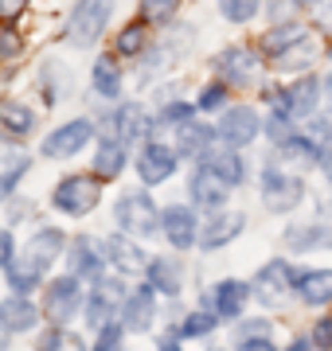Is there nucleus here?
Wrapping results in <instances>:
<instances>
[{
  "instance_id": "f257e3e1",
  "label": "nucleus",
  "mask_w": 332,
  "mask_h": 351,
  "mask_svg": "<svg viewBox=\"0 0 332 351\" xmlns=\"http://www.w3.org/2000/svg\"><path fill=\"white\" fill-rule=\"evenodd\" d=\"M59 250H63V234H59V230H51V226H47V230H39L36 239L24 246L20 262L8 269V281H12V289H24V293H27V289H32L39 277H43V269H47V265L59 258Z\"/></svg>"
},
{
  "instance_id": "f03ea898",
  "label": "nucleus",
  "mask_w": 332,
  "mask_h": 351,
  "mask_svg": "<svg viewBox=\"0 0 332 351\" xmlns=\"http://www.w3.org/2000/svg\"><path fill=\"white\" fill-rule=\"evenodd\" d=\"M110 8H114V0H78L75 12H71V24H67V39L71 43H94V39L102 36L106 20H110Z\"/></svg>"
},
{
  "instance_id": "7ed1b4c3",
  "label": "nucleus",
  "mask_w": 332,
  "mask_h": 351,
  "mask_svg": "<svg viewBox=\"0 0 332 351\" xmlns=\"http://www.w3.org/2000/svg\"><path fill=\"white\" fill-rule=\"evenodd\" d=\"M98 195H102V184L94 176H67L63 184L55 188V207L67 215H86V211H94Z\"/></svg>"
},
{
  "instance_id": "20e7f679",
  "label": "nucleus",
  "mask_w": 332,
  "mask_h": 351,
  "mask_svg": "<svg viewBox=\"0 0 332 351\" xmlns=\"http://www.w3.org/2000/svg\"><path fill=\"white\" fill-rule=\"evenodd\" d=\"M117 223L126 226L129 234L149 239L156 230V203L149 199L145 191H129V195H121V203H117Z\"/></svg>"
},
{
  "instance_id": "39448f33",
  "label": "nucleus",
  "mask_w": 332,
  "mask_h": 351,
  "mask_svg": "<svg viewBox=\"0 0 332 351\" xmlns=\"http://www.w3.org/2000/svg\"><path fill=\"white\" fill-rule=\"evenodd\" d=\"M262 195H266L270 211H294L297 203H301V180L270 168V172L262 176Z\"/></svg>"
},
{
  "instance_id": "423d86ee",
  "label": "nucleus",
  "mask_w": 332,
  "mask_h": 351,
  "mask_svg": "<svg viewBox=\"0 0 332 351\" xmlns=\"http://www.w3.org/2000/svg\"><path fill=\"white\" fill-rule=\"evenodd\" d=\"M301 274H294L285 262H270L262 274L254 277V293H258V301L262 304H278L285 301V293H289V285H294Z\"/></svg>"
},
{
  "instance_id": "0eeeda50",
  "label": "nucleus",
  "mask_w": 332,
  "mask_h": 351,
  "mask_svg": "<svg viewBox=\"0 0 332 351\" xmlns=\"http://www.w3.org/2000/svg\"><path fill=\"white\" fill-rule=\"evenodd\" d=\"M126 297V289L117 277H98V285H94V297L86 304V320L94 328H106V316L117 313V301Z\"/></svg>"
},
{
  "instance_id": "6e6552de",
  "label": "nucleus",
  "mask_w": 332,
  "mask_h": 351,
  "mask_svg": "<svg viewBox=\"0 0 332 351\" xmlns=\"http://www.w3.org/2000/svg\"><path fill=\"white\" fill-rule=\"evenodd\" d=\"M78 281L75 277H55L51 285H47V316H51L55 324H63L71 316L78 313Z\"/></svg>"
},
{
  "instance_id": "1a4fd4ad",
  "label": "nucleus",
  "mask_w": 332,
  "mask_h": 351,
  "mask_svg": "<svg viewBox=\"0 0 332 351\" xmlns=\"http://www.w3.org/2000/svg\"><path fill=\"white\" fill-rule=\"evenodd\" d=\"M90 133H94V125H90V121H71V125L55 129L51 137L43 141V152H47V156H55V160L75 156V152L90 141Z\"/></svg>"
},
{
  "instance_id": "9d476101",
  "label": "nucleus",
  "mask_w": 332,
  "mask_h": 351,
  "mask_svg": "<svg viewBox=\"0 0 332 351\" xmlns=\"http://www.w3.org/2000/svg\"><path fill=\"white\" fill-rule=\"evenodd\" d=\"M317 78H305V82H294L289 94H278L274 106H278L281 117H309V113L317 110Z\"/></svg>"
},
{
  "instance_id": "9b49d317",
  "label": "nucleus",
  "mask_w": 332,
  "mask_h": 351,
  "mask_svg": "<svg viewBox=\"0 0 332 351\" xmlns=\"http://www.w3.org/2000/svg\"><path fill=\"white\" fill-rule=\"evenodd\" d=\"M192 195H195V203L200 207H223L227 203V195H230V184L223 180L219 172H211V168H200V172L192 176Z\"/></svg>"
},
{
  "instance_id": "f8f14e48",
  "label": "nucleus",
  "mask_w": 332,
  "mask_h": 351,
  "mask_svg": "<svg viewBox=\"0 0 332 351\" xmlns=\"http://www.w3.org/2000/svg\"><path fill=\"white\" fill-rule=\"evenodd\" d=\"M141 180L145 184H165L168 176H172V168H176V152L165 149V145H149V149L141 152Z\"/></svg>"
},
{
  "instance_id": "ddd939ff",
  "label": "nucleus",
  "mask_w": 332,
  "mask_h": 351,
  "mask_svg": "<svg viewBox=\"0 0 332 351\" xmlns=\"http://www.w3.org/2000/svg\"><path fill=\"white\" fill-rule=\"evenodd\" d=\"M121 324L129 332H149V324H153V285H141L137 293H129Z\"/></svg>"
},
{
  "instance_id": "4468645a",
  "label": "nucleus",
  "mask_w": 332,
  "mask_h": 351,
  "mask_svg": "<svg viewBox=\"0 0 332 351\" xmlns=\"http://www.w3.org/2000/svg\"><path fill=\"white\" fill-rule=\"evenodd\" d=\"M215 71L227 78V82H243V78L258 75V59H254V51L230 47V51H223V55L215 59Z\"/></svg>"
},
{
  "instance_id": "2eb2a0df",
  "label": "nucleus",
  "mask_w": 332,
  "mask_h": 351,
  "mask_svg": "<svg viewBox=\"0 0 332 351\" xmlns=\"http://www.w3.org/2000/svg\"><path fill=\"white\" fill-rule=\"evenodd\" d=\"M219 137H227L230 145H250L258 137V117L250 110H230L219 125Z\"/></svg>"
},
{
  "instance_id": "dca6fc26",
  "label": "nucleus",
  "mask_w": 332,
  "mask_h": 351,
  "mask_svg": "<svg viewBox=\"0 0 332 351\" xmlns=\"http://www.w3.org/2000/svg\"><path fill=\"white\" fill-rule=\"evenodd\" d=\"M165 234H168V242L172 246H192L195 242V219H192V211L188 207H168L165 211Z\"/></svg>"
},
{
  "instance_id": "f3484780",
  "label": "nucleus",
  "mask_w": 332,
  "mask_h": 351,
  "mask_svg": "<svg viewBox=\"0 0 332 351\" xmlns=\"http://www.w3.org/2000/svg\"><path fill=\"white\" fill-rule=\"evenodd\" d=\"M106 129H110V141H137L141 129H145V113L137 110V106H121V110L106 121Z\"/></svg>"
},
{
  "instance_id": "a211bd4d",
  "label": "nucleus",
  "mask_w": 332,
  "mask_h": 351,
  "mask_svg": "<svg viewBox=\"0 0 332 351\" xmlns=\"http://www.w3.org/2000/svg\"><path fill=\"white\" fill-rule=\"evenodd\" d=\"M285 242L294 250H317V246H332V223H309V226H289Z\"/></svg>"
},
{
  "instance_id": "6ab92c4d",
  "label": "nucleus",
  "mask_w": 332,
  "mask_h": 351,
  "mask_svg": "<svg viewBox=\"0 0 332 351\" xmlns=\"http://www.w3.org/2000/svg\"><path fill=\"white\" fill-rule=\"evenodd\" d=\"M243 230V215H235V211H227V215H215L211 223H207V230H204V246L207 250H215V246H227L235 234Z\"/></svg>"
},
{
  "instance_id": "aec40b11",
  "label": "nucleus",
  "mask_w": 332,
  "mask_h": 351,
  "mask_svg": "<svg viewBox=\"0 0 332 351\" xmlns=\"http://www.w3.org/2000/svg\"><path fill=\"white\" fill-rule=\"evenodd\" d=\"M297 289H301V301L305 304H324V301H332V274L329 269L301 274L297 277Z\"/></svg>"
},
{
  "instance_id": "412c9836",
  "label": "nucleus",
  "mask_w": 332,
  "mask_h": 351,
  "mask_svg": "<svg viewBox=\"0 0 332 351\" xmlns=\"http://www.w3.org/2000/svg\"><path fill=\"white\" fill-rule=\"evenodd\" d=\"M126 168V145L121 141H102V149L94 156V176L98 180H114Z\"/></svg>"
},
{
  "instance_id": "4be33fe9",
  "label": "nucleus",
  "mask_w": 332,
  "mask_h": 351,
  "mask_svg": "<svg viewBox=\"0 0 332 351\" xmlns=\"http://www.w3.org/2000/svg\"><path fill=\"white\" fill-rule=\"evenodd\" d=\"M211 301H215L219 316H239L243 313V304H246V285L243 281H223V285H215Z\"/></svg>"
},
{
  "instance_id": "5701e85b",
  "label": "nucleus",
  "mask_w": 332,
  "mask_h": 351,
  "mask_svg": "<svg viewBox=\"0 0 332 351\" xmlns=\"http://www.w3.org/2000/svg\"><path fill=\"white\" fill-rule=\"evenodd\" d=\"M149 285L161 289V293H180V285H184L180 262H172V258H156V262L149 265Z\"/></svg>"
},
{
  "instance_id": "b1692460",
  "label": "nucleus",
  "mask_w": 332,
  "mask_h": 351,
  "mask_svg": "<svg viewBox=\"0 0 332 351\" xmlns=\"http://www.w3.org/2000/svg\"><path fill=\"white\" fill-rule=\"evenodd\" d=\"M106 254H110V262H114L117 269H126V274H141V269H145L141 250L133 246V242H126V239H110L106 242Z\"/></svg>"
},
{
  "instance_id": "393cba45",
  "label": "nucleus",
  "mask_w": 332,
  "mask_h": 351,
  "mask_svg": "<svg viewBox=\"0 0 332 351\" xmlns=\"http://www.w3.org/2000/svg\"><path fill=\"white\" fill-rule=\"evenodd\" d=\"M27 168V156L20 149H4L0 145V191H12V184L24 176Z\"/></svg>"
},
{
  "instance_id": "a878e982",
  "label": "nucleus",
  "mask_w": 332,
  "mask_h": 351,
  "mask_svg": "<svg viewBox=\"0 0 332 351\" xmlns=\"http://www.w3.org/2000/svg\"><path fill=\"white\" fill-rule=\"evenodd\" d=\"M0 125L8 129V133H27V129H32V113H27V106L0 98Z\"/></svg>"
},
{
  "instance_id": "bb28decb",
  "label": "nucleus",
  "mask_w": 332,
  "mask_h": 351,
  "mask_svg": "<svg viewBox=\"0 0 332 351\" xmlns=\"http://www.w3.org/2000/svg\"><path fill=\"white\" fill-rule=\"evenodd\" d=\"M204 168L219 172L227 184H239V180H243V160H239L235 152H211V156L204 160Z\"/></svg>"
},
{
  "instance_id": "cd10ccee",
  "label": "nucleus",
  "mask_w": 332,
  "mask_h": 351,
  "mask_svg": "<svg viewBox=\"0 0 332 351\" xmlns=\"http://www.w3.org/2000/svg\"><path fill=\"white\" fill-rule=\"evenodd\" d=\"M305 36V24H289V27H278V32H270L266 36V51H270V59L274 55H281V51H289L294 43H301Z\"/></svg>"
},
{
  "instance_id": "c85d7f7f",
  "label": "nucleus",
  "mask_w": 332,
  "mask_h": 351,
  "mask_svg": "<svg viewBox=\"0 0 332 351\" xmlns=\"http://www.w3.org/2000/svg\"><path fill=\"white\" fill-rule=\"evenodd\" d=\"M4 324L8 332H24V328L36 324V304L32 301H8L4 304Z\"/></svg>"
},
{
  "instance_id": "c756f323",
  "label": "nucleus",
  "mask_w": 332,
  "mask_h": 351,
  "mask_svg": "<svg viewBox=\"0 0 332 351\" xmlns=\"http://www.w3.org/2000/svg\"><path fill=\"white\" fill-rule=\"evenodd\" d=\"M309 63H313V43H309V39H301V43H294L289 51L274 55V66H278V71H297V66H309Z\"/></svg>"
},
{
  "instance_id": "7c9ffc66",
  "label": "nucleus",
  "mask_w": 332,
  "mask_h": 351,
  "mask_svg": "<svg viewBox=\"0 0 332 351\" xmlns=\"http://www.w3.org/2000/svg\"><path fill=\"white\" fill-rule=\"evenodd\" d=\"M117 86H121V75H117L114 59H98V66H94V90L106 94V98H114Z\"/></svg>"
},
{
  "instance_id": "2f4dec72",
  "label": "nucleus",
  "mask_w": 332,
  "mask_h": 351,
  "mask_svg": "<svg viewBox=\"0 0 332 351\" xmlns=\"http://www.w3.org/2000/svg\"><path fill=\"white\" fill-rule=\"evenodd\" d=\"M71 265H75V274H78V277H94V281H98V254H94V246H90L86 239L75 242Z\"/></svg>"
},
{
  "instance_id": "473e14b6",
  "label": "nucleus",
  "mask_w": 332,
  "mask_h": 351,
  "mask_svg": "<svg viewBox=\"0 0 332 351\" xmlns=\"http://www.w3.org/2000/svg\"><path fill=\"white\" fill-rule=\"evenodd\" d=\"M149 43V24H129L121 36H117V51L121 55H141Z\"/></svg>"
},
{
  "instance_id": "72a5a7b5",
  "label": "nucleus",
  "mask_w": 332,
  "mask_h": 351,
  "mask_svg": "<svg viewBox=\"0 0 332 351\" xmlns=\"http://www.w3.org/2000/svg\"><path fill=\"white\" fill-rule=\"evenodd\" d=\"M207 137H211V133H207V129H200V125H180V137H176L180 156H195V152L204 149Z\"/></svg>"
},
{
  "instance_id": "f704fd0d",
  "label": "nucleus",
  "mask_w": 332,
  "mask_h": 351,
  "mask_svg": "<svg viewBox=\"0 0 332 351\" xmlns=\"http://www.w3.org/2000/svg\"><path fill=\"white\" fill-rule=\"evenodd\" d=\"M211 328H215V316H211V313H195V316H188V320H184L180 336H184V339H200V336H207Z\"/></svg>"
},
{
  "instance_id": "c9c22d12",
  "label": "nucleus",
  "mask_w": 332,
  "mask_h": 351,
  "mask_svg": "<svg viewBox=\"0 0 332 351\" xmlns=\"http://www.w3.org/2000/svg\"><path fill=\"white\" fill-rule=\"evenodd\" d=\"M281 152H285V156H294V160H305V164H313L320 156L317 145H313V141H301V137H289L285 145H281Z\"/></svg>"
},
{
  "instance_id": "e433bc0d",
  "label": "nucleus",
  "mask_w": 332,
  "mask_h": 351,
  "mask_svg": "<svg viewBox=\"0 0 332 351\" xmlns=\"http://www.w3.org/2000/svg\"><path fill=\"white\" fill-rule=\"evenodd\" d=\"M254 12H258V0H223V16H227L230 24H243Z\"/></svg>"
},
{
  "instance_id": "4c0bfd02",
  "label": "nucleus",
  "mask_w": 332,
  "mask_h": 351,
  "mask_svg": "<svg viewBox=\"0 0 332 351\" xmlns=\"http://www.w3.org/2000/svg\"><path fill=\"white\" fill-rule=\"evenodd\" d=\"M39 348L43 351H86L82 343H78V336H71V332H51Z\"/></svg>"
},
{
  "instance_id": "58836bf2",
  "label": "nucleus",
  "mask_w": 332,
  "mask_h": 351,
  "mask_svg": "<svg viewBox=\"0 0 332 351\" xmlns=\"http://www.w3.org/2000/svg\"><path fill=\"white\" fill-rule=\"evenodd\" d=\"M102 336H98V343H94V351H117L121 348V328L117 324H106V328H98Z\"/></svg>"
},
{
  "instance_id": "ea45409f",
  "label": "nucleus",
  "mask_w": 332,
  "mask_h": 351,
  "mask_svg": "<svg viewBox=\"0 0 332 351\" xmlns=\"http://www.w3.org/2000/svg\"><path fill=\"white\" fill-rule=\"evenodd\" d=\"M176 12V0H145V16L149 20H168Z\"/></svg>"
},
{
  "instance_id": "a19ab883",
  "label": "nucleus",
  "mask_w": 332,
  "mask_h": 351,
  "mask_svg": "<svg viewBox=\"0 0 332 351\" xmlns=\"http://www.w3.org/2000/svg\"><path fill=\"white\" fill-rule=\"evenodd\" d=\"M313 348H324V351H332V316H324V320H317V328H313Z\"/></svg>"
},
{
  "instance_id": "79ce46f5",
  "label": "nucleus",
  "mask_w": 332,
  "mask_h": 351,
  "mask_svg": "<svg viewBox=\"0 0 332 351\" xmlns=\"http://www.w3.org/2000/svg\"><path fill=\"white\" fill-rule=\"evenodd\" d=\"M270 324L266 320H246L243 328H239V343H246V339H266Z\"/></svg>"
},
{
  "instance_id": "37998d69",
  "label": "nucleus",
  "mask_w": 332,
  "mask_h": 351,
  "mask_svg": "<svg viewBox=\"0 0 332 351\" xmlns=\"http://www.w3.org/2000/svg\"><path fill=\"white\" fill-rule=\"evenodd\" d=\"M188 117H192V106H184V101H180V106H168L161 121H165V125H188Z\"/></svg>"
},
{
  "instance_id": "c03bdc74",
  "label": "nucleus",
  "mask_w": 332,
  "mask_h": 351,
  "mask_svg": "<svg viewBox=\"0 0 332 351\" xmlns=\"http://www.w3.org/2000/svg\"><path fill=\"white\" fill-rule=\"evenodd\" d=\"M16 51H20V36L12 27H0V59H12Z\"/></svg>"
},
{
  "instance_id": "a18cd8bd",
  "label": "nucleus",
  "mask_w": 332,
  "mask_h": 351,
  "mask_svg": "<svg viewBox=\"0 0 332 351\" xmlns=\"http://www.w3.org/2000/svg\"><path fill=\"white\" fill-rule=\"evenodd\" d=\"M219 101H223V90H219V86H207L204 98H200V106H204V110H215Z\"/></svg>"
},
{
  "instance_id": "49530a36",
  "label": "nucleus",
  "mask_w": 332,
  "mask_h": 351,
  "mask_svg": "<svg viewBox=\"0 0 332 351\" xmlns=\"http://www.w3.org/2000/svg\"><path fill=\"white\" fill-rule=\"evenodd\" d=\"M20 8H24V0H0V20H12Z\"/></svg>"
},
{
  "instance_id": "de8ad7c7",
  "label": "nucleus",
  "mask_w": 332,
  "mask_h": 351,
  "mask_svg": "<svg viewBox=\"0 0 332 351\" xmlns=\"http://www.w3.org/2000/svg\"><path fill=\"white\" fill-rule=\"evenodd\" d=\"M12 262V239H8V230H0V265Z\"/></svg>"
},
{
  "instance_id": "09e8293b",
  "label": "nucleus",
  "mask_w": 332,
  "mask_h": 351,
  "mask_svg": "<svg viewBox=\"0 0 332 351\" xmlns=\"http://www.w3.org/2000/svg\"><path fill=\"white\" fill-rule=\"evenodd\" d=\"M239 351H274V348H270V339H246V343H239Z\"/></svg>"
},
{
  "instance_id": "8fccbe9b",
  "label": "nucleus",
  "mask_w": 332,
  "mask_h": 351,
  "mask_svg": "<svg viewBox=\"0 0 332 351\" xmlns=\"http://www.w3.org/2000/svg\"><path fill=\"white\" fill-rule=\"evenodd\" d=\"M285 351H313V343H305V339H297V343H289Z\"/></svg>"
},
{
  "instance_id": "3c124183",
  "label": "nucleus",
  "mask_w": 332,
  "mask_h": 351,
  "mask_svg": "<svg viewBox=\"0 0 332 351\" xmlns=\"http://www.w3.org/2000/svg\"><path fill=\"white\" fill-rule=\"evenodd\" d=\"M320 20H324V24L332 27V0H329V4H324V8H320Z\"/></svg>"
},
{
  "instance_id": "603ef678",
  "label": "nucleus",
  "mask_w": 332,
  "mask_h": 351,
  "mask_svg": "<svg viewBox=\"0 0 332 351\" xmlns=\"http://www.w3.org/2000/svg\"><path fill=\"white\" fill-rule=\"evenodd\" d=\"M324 172H329V180H332V156H329V160H324Z\"/></svg>"
},
{
  "instance_id": "864d4df0",
  "label": "nucleus",
  "mask_w": 332,
  "mask_h": 351,
  "mask_svg": "<svg viewBox=\"0 0 332 351\" xmlns=\"http://www.w3.org/2000/svg\"><path fill=\"white\" fill-rule=\"evenodd\" d=\"M161 351H180V348H176V343H165V348H161Z\"/></svg>"
},
{
  "instance_id": "5fc2aeb1",
  "label": "nucleus",
  "mask_w": 332,
  "mask_h": 351,
  "mask_svg": "<svg viewBox=\"0 0 332 351\" xmlns=\"http://www.w3.org/2000/svg\"><path fill=\"white\" fill-rule=\"evenodd\" d=\"M294 4H313V0H294Z\"/></svg>"
},
{
  "instance_id": "6e6d98bb",
  "label": "nucleus",
  "mask_w": 332,
  "mask_h": 351,
  "mask_svg": "<svg viewBox=\"0 0 332 351\" xmlns=\"http://www.w3.org/2000/svg\"><path fill=\"white\" fill-rule=\"evenodd\" d=\"M329 94H332V78H329Z\"/></svg>"
}]
</instances>
